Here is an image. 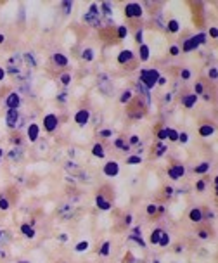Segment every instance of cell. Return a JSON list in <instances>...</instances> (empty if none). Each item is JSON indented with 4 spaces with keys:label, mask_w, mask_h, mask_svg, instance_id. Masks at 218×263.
Masks as SVG:
<instances>
[{
    "label": "cell",
    "mask_w": 218,
    "mask_h": 263,
    "mask_svg": "<svg viewBox=\"0 0 218 263\" xmlns=\"http://www.w3.org/2000/svg\"><path fill=\"white\" fill-rule=\"evenodd\" d=\"M23 61L26 62L28 66H31V68H35V66H36V61H35V56H33V54H31V52L24 54V56H23Z\"/></svg>",
    "instance_id": "cell-15"
},
{
    "label": "cell",
    "mask_w": 218,
    "mask_h": 263,
    "mask_svg": "<svg viewBox=\"0 0 218 263\" xmlns=\"http://www.w3.org/2000/svg\"><path fill=\"white\" fill-rule=\"evenodd\" d=\"M21 232L24 234L26 237H35V230L31 228V225H23V227H21Z\"/></svg>",
    "instance_id": "cell-22"
},
{
    "label": "cell",
    "mask_w": 218,
    "mask_h": 263,
    "mask_svg": "<svg viewBox=\"0 0 218 263\" xmlns=\"http://www.w3.org/2000/svg\"><path fill=\"white\" fill-rule=\"evenodd\" d=\"M209 33H211V36H213V38H216V35H218L216 28H211V30H209Z\"/></svg>",
    "instance_id": "cell-50"
},
{
    "label": "cell",
    "mask_w": 218,
    "mask_h": 263,
    "mask_svg": "<svg viewBox=\"0 0 218 263\" xmlns=\"http://www.w3.org/2000/svg\"><path fill=\"white\" fill-rule=\"evenodd\" d=\"M170 50H171V54H173V56H177V54H178V47H175V45L170 48Z\"/></svg>",
    "instance_id": "cell-55"
},
{
    "label": "cell",
    "mask_w": 218,
    "mask_h": 263,
    "mask_svg": "<svg viewBox=\"0 0 218 263\" xmlns=\"http://www.w3.org/2000/svg\"><path fill=\"white\" fill-rule=\"evenodd\" d=\"M139 90H140V94H144L145 102H147V104H151V95H149V90H147V88H145L142 83H139Z\"/></svg>",
    "instance_id": "cell-26"
},
{
    "label": "cell",
    "mask_w": 218,
    "mask_h": 263,
    "mask_svg": "<svg viewBox=\"0 0 218 263\" xmlns=\"http://www.w3.org/2000/svg\"><path fill=\"white\" fill-rule=\"evenodd\" d=\"M9 156H10V159H19V158H21V154H19V151H16V149H14V151H10V154H9Z\"/></svg>",
    "instance_id": "cell-39"
},
{
    "label": "cell",
    "mask_w": 218,
    "mask_h": 263,
    "mask_svg": "<svg viewBox=\"0 0 218 263\" xmlns=\"http://www.w3.org/2000/svg\"><path fill=\"white\" fill-rule=\"evenodd\" d=\"M62 7H64V14H69L71 7H73V2H64V4H62Z\"/></svg>",
    "instance_id": "cell-36"
},
{
    "label": "cell",
    "mask_w": 218,
    "mask_h": 263,
    "mask_svg": "<svg viewBox=\"0 0 218 263\" xmlns=\"http://www.w3.org/2000/svg\"><path fill=\"white\" fill-rule=\"evenodd\" d=\"M99 5L97 4H92L90 9H88V12L85 14V21L88 23V24H94V26H99Z\"/></svg>",
    "instance_id": "cell-4"
},
{
    "label": "cell",
    "mask_w": 218,
    "mask_h": 263,
    "mask_svg": "<svg viewBox=\"0 0 218 263\" xmlns=\"http://www.w3.org/2000/svg\"><path fill=\"white\" fill-rule=\"evenodd\" d=\"M100 7H102V10H104V16H111V4H109V2H104V4L100 5Z\"/></svg>",
    "instance_id": "cell-31"
},
{
    "label": "cell",
    "mask_w": 218,
    "mask_h": 263,
    "mask_svg": "<svg viewBox=\"0 0 218 263\" xmlns=\"http://www.w3.org/2000/svg\"><path fill=\"white\" fill-rule=\"evenodd\" d=\"M0 210H9V202L5 199H0Z\"/></svg>",
    "instance_id": "cell-41"
},
{
    "label": "cell",
    "mask_w": 218,
    "mask_h": 263,
    "mask_svg": "<svg viewBox=\"0 0 218 263\" xmlns=\"http://www.w3.org/2000/svg\"><path fill=\"white\" fill-rule=\"evenodd\" d=\"M135 38H137V42H139V44L142 45V38H144V33H142V30L137 31V36H135Z\"/></svg>",
    "instance_id": "cell-43"
},
{
    "label": "cell",
    "mask_w": 218,
    "mask_h": 263,
    "mask_svg": "<svg viewBox=\"0 0 218 263\" xmlns=\"http://www.w3.org/2000/svg\"><path fill=\"white\" fill-rule=\"evenodd\" d=\"M118 35H119V38H125V36L128 35V30L125 26H119V30H118Z\"/></svg>",
    "instance_id": "cell-35"
},
{
    "label": "cell",
    "mask_w": 218,
    "mask_h": 263,
    "mask_svg": "<svg viewBox=\"0 0 218 263\" xmlns=\"http://www.w3.org/2000/svg\"><path fill=\"white\" fill-rule=\"evenodd\" d=\"M165 149H166V147H165V145L161 144V145H159V147H157V154H159V156H161V154L165 152Z\"/></svg>",
    "instance_id": "cell-49"
},
{
    "label": "cell",
    "mask_w": 218,
    "mask_h": 263,
    "mask_svg": "<svg viewBox=\"0 0 218 263\" xmlns=\"http://www.w3.org/2000/svg\"><path fill=\"white\" fill-rule=\"evenodd\" d=\"M28 137H30L31 142H35L36 139H38V125L31 123L30 127H28Z\"/></svg>",
    "instance_id": "cell-13"
},
{
    "label": "cell",
    "mask_w": 218,
    "mask_h": 263,
    "mask_svg": "<svg viewBox=\"0 0 218 263\" xmlns=\"http://www.w3.org/2000/svg\"><path fill=\"white\" fill-rule=\"evenodd\" d=\"M19 263H30V261H19Z\"/></svg>",
    "instance_id": "cell-62"
},
{
    "label": "cell",
    "mask_w": 218,
    "mask_h": 263,
    "mask_svg": "<svg viewBox=\"0 0 218 263\" xmlns=\"http://www.w3.org/2000/svg\"><path fill=\"white\" fill-rule=\"evenodd\" d=\"M178 140L187 142V140H189V135H187V133H180V135H178Z\"/></svg>",
    "instance_id": "cell-46"
},
{
    "label": "cell",
    "mask_w": 218,
    "mask_h": 263,
    "mask_svg": "<svg viewBox=\"0 0 218 263\" xmlns=\"http://www.w3.org/2000/svg\"><path fill=\"white\" fill-rule=\"evenodd\" d=\"M157 137H159V140H165V139H166V130H161Z\"/></svg>",
    "instance_id": "cell-48"
},
{
    "label": "cell",
    "mask_w": 218,
    "mask_h": 263,
    "mask_svg": "<svg viewBox=\"0 0 218 263\" xmlns=\"http://www.w3.org/2000/svg\"><path fill=\"white\" fill-rule=\"evenodd\" d=\"M21 62H23V56L14 54L7 62V71L14 76H21Z\"/></svg>",
    "instance_id": "cell-2"
},
{
    "label": "cell",
    "mask_w": 218,
    "mask_h": 263,
    "mask_svg": "<svg viewBox=\"0 0 218 263\" xmlns=\"http://www.w3.org/2000/svg\"><path fill=\"white\" fill-rule=\"evenodd\" d=\"M130 142H132V144H137V142H139V137H137V135L130 137Z\"/></svg>",
    "instance_id": "cell-54"
},
{
    "label": "cell",
    "mask_w": 218,
    "mask_h": 263,
    "mask_svg": "<svg viewBox=\"0 0 218 263\" xmlns=\"http://www.w3.org/2000/svg\"><path fill=\"white\" fill-rule=\"evenodd\" d=\"M116 145H118V147H123L125 151H128V145H125V144H123V140H121V139H118V140H116Z\"/></svg>",
    "instance_id": "cell-45"
},
{
    "label": "cell",
    "mask_w": 218,
    "mask_h": 263,
    "mask_svg": "<svg viewBox=\"0 0 218 263\" xmlns=\"http://www.w3.org/2000/svg\"><path fill=\"white\" fill-rule=\"evenodd\" d=\"M204 40H206V35H204V33H199V35L192 36V38H189L187 42L183 44V50H185V52H189V50H194V48H197L201 44H204Z\"/></svg>",
    "instance_id": "cell-3"
},
{
    "label": "cell",
    "mask_w": 218,
    "mask_h": 263,
    "mask_svg": "<svg viewBox=\"0 0 218 263\" xmlns=\"http://www.w3.org/2000/svg\"><path fill=\"white\" fill-rule=\"evenodd\" d=\"M161 234H163V230L156 228V230L153 232V236H151V242H153V244H159V239H161Z\"/></svg>",
    "instance_id": "cell-23"
},
{
    "label": "cell",
    "mask_w": 218,
    "mask_h": 263,
    "mask_svg": "<svg viewBox=\"0 0 218 263\" xmlns=\"http://www.w3.org/2000/svg\"><path fill=\"white\" fill-rule=\"evenodd\" d=\"M168 242H170V236H168L166 232H163L161 234V239H159V244H161V246H166Z\"/></svg>",
    "instance_id": "cell-32"
},
{
    "label": "cell",
    "mask_w": 218,
    "mask_h": 263,
    "mask_svg": "<svg viewBox=\"0 0 218 263\" xmlns=\"http://www.w3.org/2000/svg\"><path fill=\"white\" fill-rule=\"evenodd\" d=\"M18 119H19V111H18V109H9V111H7V116H5V123H7L10 128L18 127Z\"/></svg>",
    "instance_id": "cell-8"
},
{
    "label": "cell",
    "mask_w": 218,
    "mask_h": 263,
    "mask_svg": "<svg viewBox=\"0 0 218 263\" xmlns=\"http://www.w3.org/2000/svg\"><path fill=\"white\" fill-rule=\"evenodd\" d=\"M154 211H156V206H154V204H149V206H147V213H149V215H153Z\"/></svg>",
    "instance_id": "cell-47"
},
{
    "label": "cell",
    "mask_w": 218,
    "mask_h": 263,
    "mask_svg": "<svg viewBox=\"0 0 218 263\" xmlns=\"http://www.w3.org/2000/svg\"><path fill=\"white\" fill-rule=\"evenodd\" d=\"M209 165L208 163H203V165H199V166L196 168V173H204V171H208Z\"/></svg>",
    "instance_id": "cell-33"
},
{
    "label": "cell",
    "mask_w": 218,
    "mask_h": 263,
    "mask_svg": "<svg viewBox=\"0 0 218 263\" xmlns=\"http://www.w3.org/2000/svg\"><path fill=\"white\" fill-rule=\"evenodd\" d=\"M88 118H90V113H88L87 109H80L78 113L74 114V121L78 123V125H87V121H88Z\"/></svg>",
    "instance_id": "cell-9"
},
{
    "label": "cell",
    "mask_w": 218,
    "mask_h": 263,
    "mask_svg": "<svg viewBox=\"0 0 218 263\" xmlns=\"http://www.w3.org/2000/svg\"><path fill=\"white\" fill-rule=\"evenodd\" d=\"M92 154L95 156V158H104V147L100 144H95L94 145V149H92Z\"/></svg>",
    "instance_id": "cell-20"
},
{
    "label": "cell",
    "mask_w": 218,
    "mask_h": 263,
    "mask_svg": "<svg viewBox=\"0 0 218 263\" xmlns=\"http://www.w3.org/2000/svg\"><path fill=\"white\" fill-rule=\"evenodd\" d=\"M130 239H132V241H135L137 244H139V246H142V248L145 246L144 239H140V237H139V234H137V232H133V234H132V236H130Z\"/></svg>",
    "instance_id": "cell-29"
},
{
    "label": "cell",
    "mask_w": 218,
    "mask_h": 263,
    "mask_svg": "<svg viewBox=\"0 0 218 263\" xmlns=\"http://www.w3.org/2000/svg\"><path fill=\"white\" fill-rule=\"evenodd\" d=\"M127 163L128 165H139V163H142V158L140 156H128Z\"/></svg>",
    "instance_id": "cell-28"
},
{
    "label": "cell",
    "mask_w": 218,
    "mask_h": 263,
    "mask_svg": "<svg viewBox=\"0 0 218 263\" xmlns=\"http://www.w3.org/2000/svg\"><path fill=\"white\" fill-rule=\"evenodd\" d=\"M157 83H159V85H165V83H166V80H165V78H161V76H159V80H157Z\"/></svg>",
    "instance_id": "cell-58"
},
{
    "label": "cell",
    "mask_w": 218,
    "mask_h": 263,
    "mask_svg": "<svg viewBox=\"0 0 218 263\" xmlns=\"http://www.w3.org/2000/svg\"><path fill=\"white\" fill-rule=\"evenodd\" d=\"M61 81H62V85H68L71 81V76L69 75H62L61 76Z\"/></svg>",
    "instance_id": "cell-40"
},
{
    "label": "cell",
    "mask_w": 218,
    "mask_h": 263,
    "mask_svg": "<svg viewBox=\"0 0 218 263\" xmlns=\"http://www.w3.org/2000/svg\"><path fill=\"white\" fill-rule=\"evenodd\" d=\"M157 24L163 26V14H157Z\"/></svg>",
    "instance_id": "cell-52"
},
{
    "label": "cell",
    "mask_w": 218,
    "mask_h": 263,
    "mask_svg": "<svg viewBox=\"0 0 218 263\" xmlns=\"http://www.w3.org/2000/svg\"><path fill=\"white\" fill-rule=\"evenodd\" d=\"M199 237H201V239H206V237H208V234H206V232H201Z\"/></svg>",
    "instance_id": "cell-59"
},
{
    "label": "cell",
    "mask_w": 218,
    "mask_h": 263,
    "mask_svg": "<svg viewBox=\"0 0 218 263\" xmlns=\"http://www.w3.org/2000/svg\"><path fill=\"white\" fill-rule=\"evenodd\" d=\"M201 218H203V215H201V210H192L191 211V220L192 222H201Z\"/></svg>",
    "instance_id": "cell-25"
},
{
    "label": "cell",
    "mask_w": 218,
    "mask_h": 263,
    "mask_svg": "<svg viewBox=\"0 0 218 263\" xmlns=\"http://www.w3.org/2000/svg\"><path fill=\"white\" fill-rule=\"evenodd\" d=\"M216 76H218V73H216V68H211V69H209V78L216 80Z\"/></svg>",
    "instance_id": "cell-44"
},
{
    "label": "cell",
    "mask_w": 218,
    "mask_h": 263,
    "mask_svg": "<svg viewBox=\"0 0 218 263\" xmlns=\"http://www.w3.org/2000/svg\"><path fill=\"white\" fill-rule=\"evenodd\" d=\"M196 92H197V94L203 92V85H201V83H196Z\"/></svg>",
    "instance_id": "cell-53"
},
{
    "label": "cell",
    "mask_w": 218,
    "mask_h": 263,
    "mask_svg": "<svg viewBox=\"0 0 218 263\" xmlns=\"http://www.w3.org/2000/svg\"><path fill=\"white\" fill-rule=\"evenodd\" d=\"M100 135H102V137H111V132H109V130H102V132H100Z\"/></svg>",
    "instance_id": "cell-51"
},
{
    "label": "cell",
    "mask_w": 218,
    "mask_h": 263,
    "mask_svg": "<svg viewBox=\"0 0 218 263\" xmlns=\"http://www.w3.org/2000/svg\"><path fill=\"white\" fill-rule=\"evenodd\" d=\"M44 125H45V130H48V132L56 130V127H57L56 114H47V116L44 118Z\"/></svg>",
    "instance_id": "cell-10"
},
{
    "label": "cell",
    "mask_w": 218,
    "mask_h": 263,
    "mask_svg": "<svg viewBox=\"0 0 218 263\" xmlns=\"http://www.w3.org/2000/svg\"><path fill=\"white\" fill-rule=\"evenodd\" d=\"M183 173H185V168H183L182 165H175V166L171 168L170 171H168V175H170V177H171V178H173V180L180 178V177H182Z\"/></svg>",
    "instance_id": "cell-12"
},
{
    "label": "cell",
    "mask_w": 218,
    "mask_h": 263,
    "mask_svg": "<svg viewBox=\"0 0 218 263\" xmlns=\"http://www.w3.org/2000/svg\"><path fill=\"white\" fill-rule=\"evenodd\" d=\"M213 132H215V128L211 127V125H204V127H201L199 128V133L203 137H209V135H213Z\"/></svg>",
    "instance_id": "cell-18"
},
{
    "label": "cell",
    "mask_w": 218,
    "mask_h": 263,
    "mask_svg": "<svg viewBox=\"0 0 218 263\" xmlns=\"http://www.w3.org/2000/svg\"><path fill=\"white\" fill-rule=\"evenodd\" d=\"M140 59H142V61H147L149 59V47L147 45H140Z\"/></svg>",
    "instance_id": "cell-24"
},
{
    "label": "cell",
    "mask_w": 218,
    "mask_h": 263,
    "mask_svg": "<svg viewBox=\"0 0 218 263\" xmlns=\"http://www.w3.org/2000/svg\"><path fill=\"white\" fill-rule=\"evenodd\" d=\"M100 253L104 254V256H107V254H109V242H104V244H102V249H100Z\"/></svg>",
    "instance_id": "cell-38"
},
{
    "label": "cell",
    "mask_w": 218,
    "mask_h": 263,
    "mask_svg": "<svg viewBox=\"0 0 218 263\" xmlns=\"http://www.w3.org/2000/svg\"><path fill=\"white\" fill-rule=\"evenodd\" d=\"M130 97H132V92H130V90H128V92H123L121 102H128V101H130Z\"/></svg>",
    "instance_id": "cell-37"
},
{
    "label": "cell",
    "mask_w": 218,
    "mask_h": 263,
    "mask_svg": "<svg viewBox=\"0 0 218 263\" xmlns=\"http://www.w3.org/2000/svg\"><path fill=\"white\" fill-rule=\"evenodd\" d=\"M197 189H199V190H203V189H204V182H197Z\"/></svg>",
    "instance_id": "cell-57"
},
{
    "label": "cell",
    "mask_w": 218,
    "mask_h": 263,
    "mask_svg": "<svg viewBox=\"0 0 218 263\" xmlns=\"http://www.w3.org/2000/svg\"><path fill=\"white\" fill-rule=\"evenodd\" d=\"M2 154H4V151H2V149H0V156H2Z\"/></svg>",
    "instance_id": "cell-61"
},
{
    "label": "cell",
    "mask_w": 218,
    "mask_h": 263,
    "mask_svg": "<svg viewBox=\"0 0 218 263\" xmlns=\"http://www.w3.org/2000/svg\"><path fill=\"white\" fill-rule=\"evenodd\" d=\"M180 76H182L183 80L191 78V71H189V69H182V73H180Z\"/></svg>",
    "instance_id": "cell-42"
},
{
    "label": "cell",
    "mask_w": 218,
    "mask_h": 263,
    "mask_svg": "<svg viewBox=\"0 0 218 263\" xmlns=\"http://www.w3.org/2000/svg\"><path fill=\"white\" fill-rule=\"evenodd\" d=\"M125 14L128 18H140L142 16V7L139 4H128L125 7Z\"/></svg>",
    "instance_id": "cell-7"
},
{
    "label": "cell",
    "mask_w": 218,
    "mask_h": 263,
    "mask_svg": "<svg viewBox=\"0 0 218 263\" xmlns=\"http://www.w3.org/2000/svg\"><path fill=\"white\" fill-rule=\"evenodd\" d=\"M166 137H168L170 140H178V133L175 130H166Z\"/></svg>",
    "instance_id": "cell-30"
},
{
    "label": "cell",
    "mask_w": 218,
    "mask_h": 263,
    "mask_svg": "<svg viewBox=\"0 0 218 263\" xmlns=\"http://www.w3.org/2000/svg\"><path fill=\"white\" fill-rule=\"evenodd\" d=\"M19 104H21V97H19L18 92L9 94L7 99H5V106H7V109H18Z\"/></svg>",
    "instance_id": "cell-6"
},
{
    "label": "cell",
    "mask_w": 218,
    "mask_h": 263,
    "mask_svg": "<svg viewBox=\"0 0 218 263\" xmlns=\"http://www.w3.org/2000/svg\"><path fill=\"white\" fill-rule=\"evenodd\" d=\"M95 202H97V206L100 208V210H104V211H107L109 208H111V204H109L107 201H106L102 196H97V199H95Z\"/></svg>",
    "instance_id": "cell-14"
},
{
    "label": "cell",
    "mask_w": 218,
    "mask_h": 263,
    "mask_svg": "<svg viewBox=\"0 0 218 263\" xmlns=\"http://www.w3.org/2000/svg\"><path fill=\"white\" fill-rule=\"evenodd\" d=\"M132 56H133V54H132V50H123V52L118 56V61L121 62V64H125L127 61H130V59H132Z\"/></svg>",
    "instance_id": "cell-16"
},
{
    "label": "cell",
    "mask_w": 218,
    "mask_h": 263,
    "mask_svg": "<svg viewBox=\"0 0 218 263\" xmlns=\"http://www.w3.org/2000/svg\"><path fill=\"white\" fill-rule=\"evenodd\" d=\"M104 173L107 177H116L119 173V166H118V163H114V161H111V163H107L104 166Z\"/></svg>",
    "instance_id": "cell-11"
},
{
    "label": "cell",
    "mask_w": 218,
    "mask_h": 263,
    "mask_svg": "<svg viewBox=\"0 0 218 263\" xmlns=\"http://www.w3.org/2000/svg\"><path fill=\"white\" fill-rule=\"evenodd\" d=\"M154 263H159V261H154Z\"/></svg>",
    "instance_id": "cell-63"
},
{
    "label": "cell",
    "mask_w": 218,
    "mask_h": 263,
    "mask_svg": "<svg viewBox=\"0 0 218 263\" xmlns=\"http://www.w3.org/2000/svg\"><path fill=\"white\" fill-rule=\"evenodd\" d=\"M159 80V71L157 69H142L140 71V83L145 88H153Z\"/></svg>",
    "instance_id": "cell-1"
},
{
    "label": "cell",
    "mask_w": 218,
    "mask_h": 263,
    "mask_svg": "<svg viewBox=\"0 0 218 263\" xmlns=\"http://www.w3.org/2000/svg\"><path fill=\"white\" fill-rule=\"evenodd\" d=\"M196 101H197V95H185L182 102H183L185 107H192V106L196 104Z\"/></svg>",
    "instance_id": "cell-17"
},
{
    "label": "cell",
    "mask_w": 218,
    "mask_h": 263,
    "mask_svg": "<svg viewBox=\"0 0 218 263\" xmlns=\"http://www.w3.org/2000/svg\"><path fill=\"white\" fill-rule=\"evenodd\" d=\"M0 236H2V234H0Z\"/></svg>",
    "instance_id": "cell-64"
},
{
    "label": "cell",
    "mask_w": 218,
    "mask_h": 263,
    "mask_svg": "<svg viewBox=\"0 0 218 263\" xmlns=\"http://www.w3.org/2000/svg\"><path fill=\"white\" fill-rule=\"evenodd\" d=\"M99 88L100 92H104L106 95H109V94L113 92V83H111V78H109L107 75H99Z\"/></svg>",
    "instance_id": "cell-5"
},
{
    "label": "cell",
    "mask_w": 218,
    "mask_h": 263,
    "mask_svg": "<svg viewBox=\"0 0 218 263\" xmlns=\"http://www.w3.org/2000/svg\"><path fill=\"white\" fill-rule=\"evenodd\" d=\"M4 76H5V69L4 68H0V80H4Z\"/></svg>",
    "instance_id": "cell-56"
},
{
    "label": "cell",
    "mask_w": 218,
    "mask_h": 263,
    "mask_svg": "<svg viewBox=\"0 0 218 263\" xmlns=\"http://www.w3.org/2000/svg\"><path fill=\"white\" fill-rule=\"evenodd\" d=\"M166 30H168V31H171V33H177V31L180 30V24H178V21H170L168 24H166Z\"/></svg>",
    "instance_id": "cell-21"
},
{
    "label": "cell",
    "mask_w": 218,
    "mask_h": 263,
    "mask_svg": "<svg viewBox=\"0 0 218 263\" xmlns=\"http://www.w3.org/2000/svg\"><path fill=\"white\" fill-rule=\"evenodd\" d=\"M82 57L85 59V61H92V59H94V50H92V48H85L83 54H82Z\"/></svg>",
    "instance_id": "cell-27"
},
{
    "label": "cell",
    "mask_w": 218,
    "mask_h": 263,
    "mask_svg": "<svg viewBox=\"0 0 218 263\" xmlns=\"http://www.w3.org/2000/svg\"><path fill=\"white\" fill-rule=\"evenodd\" d=\"M4 40H5V38H4V35H0V44H4Z\"/></svg>",
    "instance_id": "cell-60"
},
{
    "label": "cell",
    "mask_w": 218,
    "mask_h": 263,
    "mask_svg": "<svg viewBox=\"0 0 218 263\" xmlns=\"http://www.w3.org/2000/svg\"><path fill=\"white\" fill-rule=\"evenodd\" d=\"M54 62L59 66H66L68 64V57L62 56V54H54Z\"/></svg>",
    "instance_id": "cell-19"
},
{
    "label": "cell",
    "mask_w": 218,
    "mask_h": 263,
    "mask_svg": "<svg viewBox=\"0 0 218 263\" xmlns=\"http://www.w3.org/2000/svg\"><path fill=\"white\" fill-rule=\"evenodd\" d=\"M87 248H88V242L87 241H82L78 246H76V251H78V253H82V251H85Z\"/></svg>",
    "instance_id": "cell-34"
}]
</instances>
